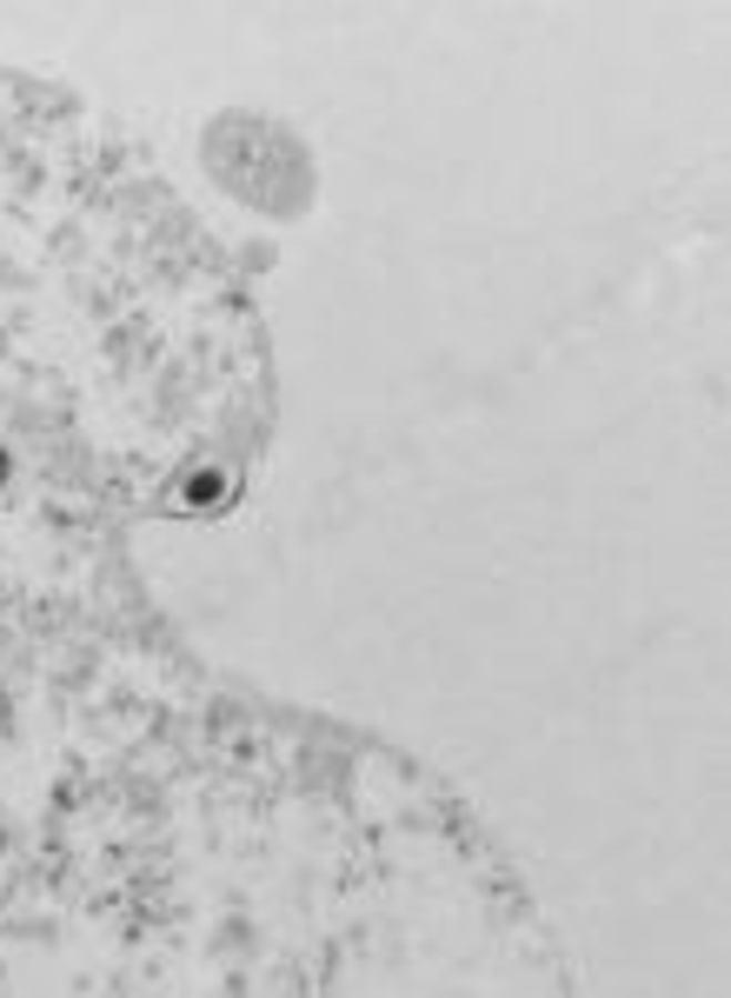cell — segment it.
Segmentation results:
<instances>
[{
  "mask_svg": "<svg viewBox=\"0 0 731 998\" xmlns=\"http://www.w3.org/2000/svg\"><path fill=\"white\" fill-rule=\"evenodd\" d=\"M220 493H226V480H220V473H200V480L186 486V500H180V506H220Z\"/></svg>",
  "mask_w": 731,
  "mask_h": 998,
  "instance_id": "1",
  "label": "cell"
},
{
  "mask_svg": "<svg viewBox=\"0 0 731 998\" xmlns=\"http://www.w3.org/2000/svg\"><path fill=\"white\" fill-rule=\"evenodd\" d=\"M0 480H7V453H0Z\"/></svg>",
  "mask_w": 731,
  "mask_h": 998,
  "instance_id": "2",
  "label": "cell"
}]
</instances>
